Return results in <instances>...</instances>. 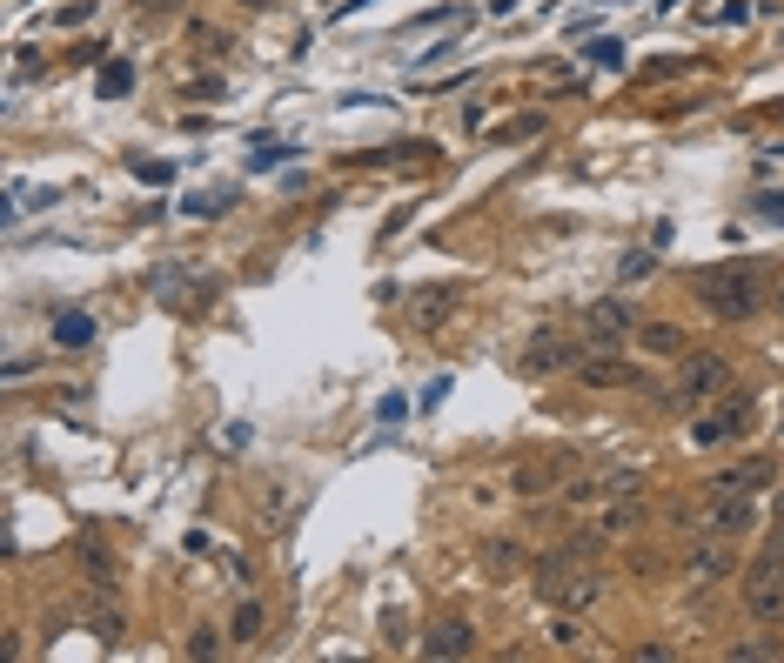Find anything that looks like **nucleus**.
<instances>
[{"mask_svg":"<svg viewBox=\"0 0 784 663\" xmlns=\"http://www.w3.org/2000/svg\"><path fill=\"white\" fill-rule=\"evenodd\" d=\"M691 289H697V302L711 308L718 322H751L764 308V276L751 262H718V268H704Z\"/></svg>","mask_w":784,"mask_h":663,"instance_id":"nucleus-1","label":"nucleus"},{"mask_svg":"<svg viewBox=\"0 0 784 663\" xmlns=\"http://www.w3.org/2000/svg\"><path fill=\"white\" fill-rule=\"evenodd\" d=\"M731 388V362L724 356H711V348H684L678 356V403H711V396H724Z\"/></svg>","mask_w":784,"mask_h":663,"instance_id":"nucleus-2","label":"nucleus"},{"mask_svg":"<svg viewBox=\"0 0 784 663\" xmlns=\"http://www.w3.org/2000/svg\"><path fill=\"white\" fill-rule=\"evenodd\" d=\"M623 335H637V308L623 302V295H604V302L583 308V342H591V348H617Z\"/></svg>","mask_w":784,"mask_h":663,"instance_id":"nucleus-3","label":"nucleus"},{"mask_svg":"<svg viewBox=\"0 0 784 663\" xmlns=\"http://www.w3.org/2000/svg\"><path fill=\"white\" fill-rule=\"evenodd\" d=\"M744 429H751V396H731V403H718L711 416L691 429V443L697 449H718V443H737Z\"/></svg>","mask_w":784,"mask_h":663,"instance_id":"nucleus-4","label":"nucleus"},{"mask_svg":"<svg viewBox=\"0 0 784 663\" xmlns=\"http://www.w3.org/2000/svg\"><path fill=\"white\" fill-rule=\"evenodd\" d=\"M744 530H758V496H711V517H704L697 536H724V543H737Z\"/></svg>","mask_w":784,"mask_h":663,"instance_id":"nucleus-5","label":"nucleus"},{"mask_svg":"<svg viewBox=\"0 0 784 663\" xmlns=\"http://www.w3.org/2000/svg\"><path fill=\"white\" fill-rule=\"evenodd\" d=\"M517 369H523V375H564V369H577V342H570V335H536V342L523 348Z\"/></svg>","mask_w":784,"mask_h":663,"instance_id":"nucleus-6","label":"nucleus"},{"mask_svg":"<svg viewBox=\"0 0 784 663\" xmlns=\"http://www.w3.org/2000/svg\"><path fill=\"white\" fill-rule=\"evenodd\" d=\"M422 656H477V623L443 616L437 630H422Z\"/></svg>","mask_w":784,"mask_h":663,"instance_id":"nucleus-7","label":"nucleus"},{"mask_svg":"<svg viewBox=\"0 0 784 663\" xmlns=\"http://www.w3.org/2000/svg\"><path fill=\"white\" fill-rule=\"evenodd\" d=\"M771 462L764 456H751V462H731V470H718L711 476V496H758V489H771Z\"/></svg>","mask_w":784,"mask_h":663,"instance_id":"nucleus-8","label":"nucleus"},{"mask_svg":"<svg viewBox=\"0 0 784 663\" xmlns=\"http://www.w3.org/2000/svg\"><path fill=\"white\" fill-rule=\"evenodd\" d=\"M591 388H631V382H644V369H631L617 356V348H597V356H583V369H577Z\"/></svg>","mask_w":784,"mask_h":663,"instance_id":"nucleus-9","label":"nucleus"},{"mask_svg":"<svg viewBox=\"0 0 784 663\" xmlns=\"http://www.w3.org/2000/svg\"><path fill=\"white\" fill-rule=\"evenodd\" d=\"M509 489H517V496H543V489H557V456L517 462V470H509Z\"/></svg>","mask_w":784,"mask_h":663,"instance_id":"nucleus-10","label":"nucleus"},{"mask_svg":"<svg viewBox=\"0 0 784 663\" xmlns=\"http://www.w3.org/2000/svg\"><path fill=\"white\" fill-rule=\"evenodd\" d=\"M637 348L644 356H684V329L678 322H637Z\"/></svg>","mask_w":784,"mask_h":663,"instance_id":"nucleus-11","label":"nucleus"},{"mask_svg":"<svg viewBox=\"0 0 784 663\" xmlns=\"http://www.w3.org/2000/svg\"><path fill=\"white\" fill-rule=\"evenodd\" d=\"M623 530H644V502L610 496V510H604V536H623Z\"/></svg>","mask_w":784,"mask_h":663,"instance_id":"nucleus-12","label":"nucleus"},{"mask_svg":"<svg viewBox=\"0 0 784 663\" xmlns=\"http://www.w3.org/2000/svg\"><path fill=\"white\" fill-rule=\"evenodd\" d=\"M228 630H235V643H262V630H268V610L249 597L242 610H235V623H228Z\"/></svg>","mask_w":784,"mask_h":663,"instance_id":"nucleus-13","label":"nucleus"},{"mask_svg":"<svg viewBox=\"0 0 784 663\" xmlns=\"http://www.w3.org/2000/svg\"><path fill=\"white\" fill-rule=\"evenodd\" d=\"M456 295H463V289H422V295H416V322H422V329H437V322H443V308H456Z\"/></svg>","mask_w":784,"mask_h":663,"instance_id":"nucleus-14","label":"nucleus"},{"mask_svg":"<svg viewBox=\"0 0 784 663\" xmlns=\"http://www.w3.org/2000/svg\"><path fill=\"white\" fill-rule=\"evenodd\" d=\"M731 563H737V557L724 550V536H711V543H704V550L691 557V570H697V576H731Z\"/></svg>","mask_w":784,"mask_h":663,"instance_id":"nucleus-15","label":"nucleus"},{"mask_svg":"<svg viewBox=\"0 0 784 663\" xmlns=\"http://www.w3.org/2000/svg\"><path fill=\"white\" fill-rule=\"evenodd\" d=\"M54 335H61V342H67V348H81V342H88V335H94V322H88V316H81V308H67V316H61V322H54Z\"/></svg>","mask_w":784,"mask_h":663,"instance_id":"nucleus-16","label":"nucleus"},{"mask_svg":"<svg viewBox=\"0 0 784 663\" xmlns=\"http://www.w3.org/2000/svg\"><path fill=\"white\" fill-rule=\"evenodd\" d=\"M128 88H135V67H128V61H108V67H101V94L114 101V94H128Z\"/></svg>","mask_w":784,"mask_h":663,"instance_id":"nucleus-17","label":"nucleus"},{"mask_svg":"<svg viewBox=\"0 0 784 663\" xmlns=\"http://www.w3.org/2000/svg\"><path fill=\"white\" fill-rule=\"evenodd\" d=\"M276 162H289V148H282V141H262V135H255V148H249V168L262 175V168H276Z\"/></svg>","mask_w":784,"mask_h":663,"instance_id":"nucleus-18","label":"nucleus"},{"mask_svg":"<svg viewBox=\"0 0 784 663\" xmlns=\"http://www.w3.org/2000/svg\"><path fill=\"white\" fill-rule=\"evenodd\" d=\"M597 483H604V502H610V496H637V489H644V476H637V470H610V476H597Z\"/></svg>","mask_w":784,"mask_h":663,"instance_id":"nucleus-19","label":"nucleus"},{"mask_svg":"<svg viewBox=\"0 0 784 663\" xmlns=\"http://www.w3.org/2000/svg\"><path fill=\"white\" fill-rule=\"evenodd\" d=\"M650 268H657V255H650V248H631V255L617 262V276H623V282H644Z\"/></svg>","mask_w":784,"mask_h":663,"instance_id":"nucleus-20","label":"nucleus"},{"mask_svg":"<svg viewBox=\"0 0 784 663\" xmlns=\"http://www.w3.org/2000/svg\"><path fill=\"white\" fill-rule=\"evenodd\" d=\"M583 637H591V630H583V623H570V616L551 623V643H557V650H583Z\"/></svg>","mask_w":784,"mask_h":663,"instance_id":"nucleus-21","label":"nucleus"},{"mask_svg":"<svg viewBox=\"0 0 784 663\" xmlns=\"http://www.w3.org/2000/svg\"><path fill=\"white\" fill-rule=\"evenodd\" d=\"M188 215H228V188H215V194H194V202H188Z\"/></svg>","mask_w":784,"mask_h":663,"instance_id":"nucleus-22","label":"nucleus"},{"mask_svg":"<svg viewBox=\"0 0 784 663\" xmlns=\"http://www.w3.org/2000/svg\"><path fill=\"white\" fill-rule=\"evenodd\" d=\"M376 416H382V429H403V416H409V403H403V396H382V409H376Z\"/></svg>","mask_w":784,"mask_h":663,"instance_id":"nucleus-23","label":"nucleus"},{"mask_svg":"<svg viewBox=\"0 0 784 663\" xmlns=\"http://www.w3.org/2000/svg\"><path fill=\"white\" fill-rule=\"evenodd\" d=\"M135 8H141L148 21H168V14H181V0H135Z\"/></svg>","mask_w":784,"mask_h":663,"instance_id":"nucleus-24","label":"nucleus"},{"mask_svg":"<svg viewBox=\"0 0 784 663\" xmlns=\"http://www.w3.org/2000/svg\"><path fill=\"white\" fill-rule=\"evenodd\" d=\"M215 650H222L215 630H194V637H188V656H215Z\"/></svg>","mask_w":784,"mask_h":663,"instance_id":"nucleus-25","label":"nucleus"},{"mask_svg":"<svg viewBox=\"0 0 784 663\" xmlns=\"http://www.w3.org/2000/svg\"><path fill=\"white\" fill-rule=\"evenodd\" d=\"M591 61H604V67H617V61H623V41H591Z\"/></svg>","mask_w":784,"mask_h":663,"instance_id":"nucleus-26","label":"nucleus"},{"mask_svg":"<svg viewBox=\"0 0 784 663\" xmlns=\"http://www.w3.org/2000/svg\"><path fill=\"white\" fill-rule=\"evenodd\" d=\"M758 215H771V221H784V194H758Z\"/></svg>","mask_w":784,"mask_h":663,"instance_id":"nucleus-27","label":"nucleus"},{"mask_svg":"<svg viewBox=\"0 0 784 663\" xmlns=\"http://www.w3.org/2000/svg\"><path fill=\"white\" fill-rule=\"evenodd\" d=\"M771 302H777V316H784V282H777V289H771Z\"/></svg>","mask_w":784,"mask_h":663,"instance_id":"nucleus-28","label":"nucleus"}]
</instances>
